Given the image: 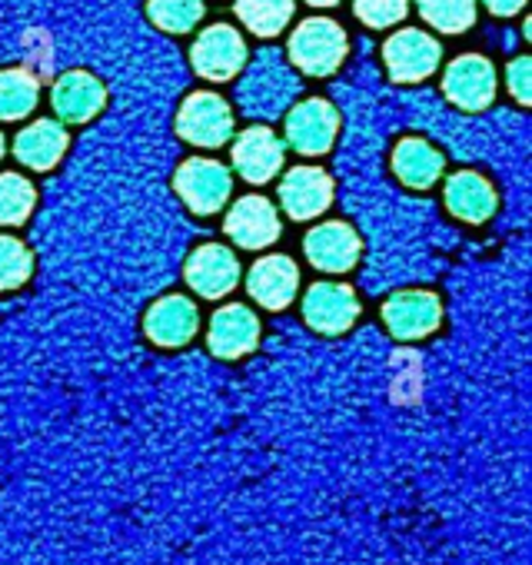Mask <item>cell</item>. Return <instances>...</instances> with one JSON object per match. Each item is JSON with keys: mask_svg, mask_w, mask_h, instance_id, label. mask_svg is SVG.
I'll use <instances>...</instances> for the list:
<instances>
[{"mask_svg": "<svg viewBox=\"0 0 532 565\" xmlns=\"http://www.w3.org/2000/svg\"><path fill=\"white\" fill-rule=\"evenodd\" d=\"M353 14L373 31L396 28L409 14V0H353Z\"/></svg>", "mask_w": 532, "mask_h": 565, "instance_id": "f1b7e54d", "label": "cell"}, {"mask_svg": "<svg viewBox=\"0 0 532 565\" xmlns=\"http://www.w3.org/2000/svg\"><path fill=\"white\" fill-rule=\"evenodd\" d=\"M304 249H307V259L317 269H323V273H347V269L357 266V259L363 253V243H360V236H357V230L350 223L330 220V223H320L317 230L307 233Z\"/></svg>", "mask_w": 532, "mask_h": 565, "instance_id": "ac0fdd59", "label": "cell"}, {"mask_svg": "<svg viewBox=\"0 0 532 565\" xmlns=\"http://www.w3.org/2000/svg\"><path fill=\"white\" fill-rule=\"evenodd\" d=\"M233 14L253 38L274 41L290 28L297 14V0H236Z\"/></svg>", "mask_w": 532, "mask_h": 565, "instance_id": "603a6c76", "label": "cell"}, {"mask_svg": "<svg viewBox=\"0 0 532 565\" xmlns=\"http://www.w3.org/2000/svg\"><path fill=\"white\" fill-rule=\"evenodd\" d=\"M38 206V190L21 173H0V226H21Z\"/></svg>", "mask_w": 532, "mask_h": 565, "instance_id": "484cf974", "label": "cell"}, {"mask_svg": "<svg viewBox=\"0 0 532 565\" xmlns=\"http://www.w3.org/2000/svg\"><path fill=\"white\" fill-rule=\"evenodd\" d=\"M347 54H350V38L330 18L300 21L290 34V44H287V57H290L294 71H300L307 77L337 74L343 67Z\"/></svg>", "mask_w": 532, "mask_h": 565, "instance_id": "7a4b0ae2", "label": "cell"}, {"mask_svg": "<svg viewBox=\"0 0 532 565\" xmlns=\"http://www.w3.org/2000/svg\"><path fill=\"white\" fill-rule=\"evenodd\" d=\"M4 153H8V143H4V134H0V160H4Z\"/></svg>", "mask_w": 532, "mask_h": 565, "instance_id": "d6a6232c", "label": "cell"}, {"mask_svg": "<svg viewBox=\"0 0 532 565\" xmlns=\"http://www.w3.org/2000/svg\"><path fill=\"white\" fill-rule=\"evenodd\" d=\"M196 327H200V313L190 297H163L143 317V330L150 343L170 347V350L187 347L196 337Z\"/></svg>", "mask_w": 532, "mask_h": 565, "instance_id": "d6986e66", "label": "cell"}, {"mask_svg": "<svg viewBox=\"0 0 532 565\" xmlns=\"http://www.w3.org/2000/svg\"><path fill=\"white\" fill-rule=\"evenodd\" d=\"M51 107L61 124H91L107 107V87L91 71H67L51 90Z\"/></svg>", "mask_w": 532, "mask_h": 565, "instance_id": "9a60e30c", "label": "cell"}, {"mask_svg": "<svg viewBox=\"0 0 532 565\" xmlns=\"http://www.w3.org/2000/svg\"><path fill=\"white\" fill-rule=\"evenodd\" d=\"M41 104V81L24 67L0 71V124H14Z\"/></svg>", "mask_w": 532, "mask_h": 565, "instance_id": "cb8c5ba5", "label": "cell"}, {"mask_svg": "<svg viewBox=\"0 0 532 565\" xmlns=\"http://www.w3.org/2000/svg\"><path fill=\"white\" fill-rule=\"evenodd\" d=\"M259 343V320L249 307L243 303H226L213 313L210 320V333H206V347L213 356L220 360H240L246 353H253Z\"/></svg>", "mask_w": 532, "mask_h": 565, "instance_id": "e0dca14e", "label": "cell"}, {"mask_svg": "<svg viewBox=\"0 0 532 565\" xmlns=\"http://www.w3.org/2000/svg\"><path fill=\"white\" fill-rule=\"evenodd\" d=\"M416 11L433 31L453 34V38L466 34L479 18L476 0H416Z\"/></svg>", "mask_w": 532, "mask_h": 565, "instance_id": "d4e9b609", "label": "cell"}, {"mask_svg": "<svg viewBox=\"0 0 532 565\" xmlns=\"http://www.w3.org/2000/svg\"><path fill=\"white\" fill-rule=\"evenodd\" d=\"M446 170V157L423 137H406L393 150V173L409 190H429Z\"/></svg>", "mask_w": 532, "mask_h": 565, "instance_id": "7402d4cb", "label": "cell"}, {"mask_svg": "<svg viewBox=\"0 0 532 565\" xmlns=\"http://www.w3.org/2000/svg\"><path fill=\"white\" fill-rule=\"evenodd\" d=\"M333 203V180L320 167H294L280 180V206L294 220H313Z\"/></svg>", "mask_w": 532, "mask_h": 565, "instance_id": "2e32d148", "label": "cell"}, {"mask_svg": "<svg viewBox=\"0 0 532 565\" xmlns=\"http://www.w3.org/2000/svg\"><path fill=\"white\" fill-rule=\"evenodd\" d=\"M223 233L243 249H263V246L280 239L284 223H280V213L270 200L249 193L230 206V213L223 220Z\"/></svg>", "mask_w": 532, "mask_h": 565, "instance_id": "8fae6325", "label": "cell"}, {"mask_svg": "<svg viewBox=\"0 0 532 565\" xmlns=\"http://www.w3.org/2000/svg\"><path fill=\"white\" fill-rule=\"evenodd\" d=\"M177 134L203 150H216L233 137V107L210 90L190 94L177 110Z\"/></svg>", "mask_w": 532, "mask_h": 565, "instance_id": "5b68a950", "label": "cell"}, {"mask_svg": "<svg viewBox=\"0 0 532 565\" xmlns=\"http://www.w3.org/2000/svg\"><path fill=\"white\" fill-rule=\"evenodd\" d=\"M173 190L196 216H213L226 206L233 193V177L223 163L206 157H190L173 173Z\"/></svg>", "mask_w": 532, "mask_h": 565, "instance_id": "277c9868", "label": "cell"}, {"mask_svg": "<svg viewBox=\"0 0 532 565\" xmlns=\"http://www.w3.org/2000/svg\"><path fill=\"white\" fill-rule=\"evenodd\" d=\"M496 90H499L496 67L482 54H462L443 74V94H446V100L453 107L466 110V114L486 110L496 100Z\"/></svg>", "mask_w": 532, "mask_h": 565, "instance_id": "ba28073f", "label": "cell"}, {"mask_svg": "<svg viewBox=\"0 0 532 565\" xmlns=\"http://www.w3.org/2000/svg\"><path fill=\"white\" fill-rule=\"evenodd\" d=\"M287 143L304 153V157H323L330 153L337 134H340V114L330 100L323 97H307L300 104H294L287 110V124H284Z\"/></svg>", "mask_w": 532, "mask_h": 565, "instance_id": "52a82bcc", "label": "cell"}, {"mask_svg": "<svg viewBox=\"0 0 532 565\" xmlns=\"http://www.w3.org/2000/svg\"><path fill=\"white\" fill-rule=\"evenodd\" d=\"M34 273V256L18 236H0V290H18Z\"/></svg>", "mask_w": 532, "mask_h": 565, "instance_id": "83f0119b", "label": "cell"}, {"mask_svg": "<svg viewBox=\"0 0 532 565\" xmlns=\"http://www.w3.org/2000/svg\"><path fill=\"white\" fill-rule=\"evenodd\" d=\"M187 287L203 300H220L236 290L240 282V259L223 243H203L187 256Z\"/></svg>", "mask_w": 532, "mask_h": 565, "instance_id": "30bf717a", "label": "cell"}, {"mask_svg": "<svg viewBox=\"0 0 532 565\" xmlns=\"http://www.w3.org/2000/svg\"><path fill=\"white\" fill-rule=\"evenodd\" d=\"M246 61H249L246 41L233 24H210L206 31H200V38L190 47L193 71L213 84H226V81L240 77Z\"/></svg>", "mask_w": 532, "mask_h": 565, "instance_id": "3957f363", "label": "cell"}, {"mask_svg": "<svg viewBox=\"0 0 532 565\" xmlns=\"http://www.w3.org/2000/svg\"><path fill=\"white\" fill-rule=\"evenodd\" d=\"M203 0H147V18L163 34H190L203 21Z\"/></svg>", "mask_w": 532, "mask_h": 565, "instance_id": "4316f807", "label": "cell"}, {"mask_svg": "<svg viewBox=\"0 0 532 565\" xmlns=\"http://www.w3.org/2000/svg\"><path fill=\"white\" fill-rule=\"evenodd\" d=\"M529 77H532V61L529 57H515L506 67V87L519 104H529Z\"/></svg>", "mask_w": 532, "mask_h": 565, "instance_id": "f546056e", "label": "cell"}, {"mask_svg": "<svg viewBox=\"0 0 532 565\" xmlns=\"http://www.w3.org/2000/svg\"><path fill=\"white\" fill-rule=\"evenodd\" d=\"M357 317H360V300L347 282H317L304 297V320L323 337L347 333L357 323Z\"/></svg>", "mask_w": 532, "mask_h": 565, "instance_id": "4fadbf2b", "label": "cell"}, {"mask_svg": "<svg viewBox=\"0 0 532 565\" xmlns=\"http://www.w3.org/2000/svg\"><path fill=\"white\" fill-rule=\"evenodd\" d=\"M499 206L496 186L476 170H459L446 180V210L462 223H486Z\"/></svg>", "mask_w": 532, "mask_h": 565, "instance_id": "44dd1931", "label": "cell"}, {"mask_svg": "<svg viewBox=\"0 0 532 565\" xmlns=\"http://www.w3.org/2000/svg\"><path fill=\"white\" fill-rule=\"evenodd\" d=\"M246 290L263 310L280 313V310H287L294 303V297L300 290V266L284 253L263 256V259H256L249 266Z\"/></svg>", "mask_w": 532, "mask_h": 565, "instance_id": "7c38bea8", "label": "cell"}, {"mask_svg": "<svg viewBox=\"0 0 532 565\" xmlns=\"http://www.w3.org/2000/svg\"><path fill=\"white\" fill-rule=\"evenodd\" d=\"M307 4H310V8H337L340 0H307Z\"/></svg>", "mask_w": 532, "mask_h": 565, "instance_id": "1f68e13d", "label": "cell"}, {"mask_svg": "<svg viewBox=\"0 0 532 565\" xmlns=\"http://www.w3.org/2000/svg\"><path fill=\"white\" fill-rule=\"evenodd\" d=\"M482 8H486L492 18H502V21H509V18H515V14L525 8V0H482Z\"/></svg>", "mask_w": 532, "mask_h": 565, "instance_id": "4dcf8cb0", "label": "cell"}, {"mask_svg": "<svg viewBox=\"0 0 532 565\" xmlns=\"http://www.w3.org/2000/svg\"><path fill=\"white\" fill-rule=\"evenodd\" d=\"M383 64L396 84H419L443 64V44L416 28H403L383 44Z\"/></svg>", "mask_w": 532, "mask_h": 565, "instance_id": "8992f818", "label": "cell"}, {"mask_svg": "<svg viewBox=\"0 0 532 565\" xmlns=\"http://www.w3.org/2000/svg\"><path fill=\"white\" fill-rule=\"evenodd\" d=\"M67 147H71V134L61 120H34L14 137V157L38 173L54 170L64 160Z\"/></svg>", "mask_w": 532, "mask_h": 565, "instance_id": "ffe728a7", "label": "cell"}, {"mask_svg": "<svg viewBox=\"0 0 532 565\" xmlns=\"http://www.w3.org/2000/svg\"><path fill=\"white\" fill-rule=\"evenodd\" d=\"M287 160V143L266 127V124H253L246 130H240V137L233 140V170L259 186V183H270Z\"/></svg>", "mask_w": 532, "mask_h": 565, "instance_id": "9c48e42d", "label": "cell"}, {"mask_svg": "<svg viewBox=\"0 0 532 565\" xmlns=\"http://www.w3.org/2000/svg\"><path fill=\"white\" fill-rule=\"evenodd\" d=\"M300 94V77L294 67L284 61L277 47H263L256 51L253 61L243 67L240 81V110L253 120H277L294 107V97Z\"/></svg>", "mask_w": 532, "mask_h": 565, "instance_id": "6da1fadb", "label": "cell"}, {"mask_svg": "<svg viewBox=\"0 0 532 565\" xmlns=\"http://www.w3.org/2000/svg\"><path fill=\"white\" fill-rule=\"evenodd\" d=\"M443 320V303L429 290H403L383 303V323L396 340H423Z\"/></svg>", "mask_w": 532, "mask_h": 565, "instance_id": "5bb4252c", "label": "cell"}]
</instances>
